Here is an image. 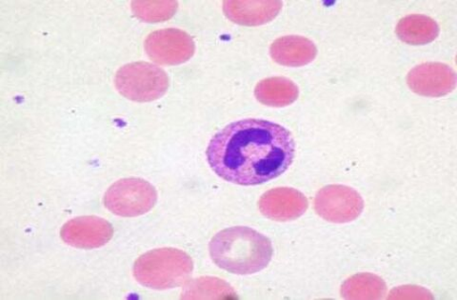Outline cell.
<instances>
[{"instance_id":"obj_1","label":"cell","mask_w":457,"mask_h":300,"mask_svg":"<svg viewBox=\"0 0 457 300\" xmlns=\"http://www.w3.org/2000/svg\"><path fill=\"white\" fill-rule=\"evenodd\" d=\"M207 159L224 180L253 186L277 179L292 165L295 143L283 126L263 120L227 125L211 139Z\"/></svg>"},{"instance_id":"obj_2","label":"cell","mask_w":457,"mask_h":300,"mask_svg":"<svg viewBox=\"0 0 457 300\" xmlns=\"http://www.w3.org/2000/svg\"><path fill=\"white\" fill-rule=\"evenodd\" d=\"M212 261L236 275H252L265 269L273 256V246L249 227L225 229L210 242Z\"/></svg>"},{"instance_id":"obj_3","label":"cell","mask_w":457,"mask_h":300,"mask_svg":"<svg viewBox=\"0 0 457 300\" xmlns=\"http://www.w3.org/2000/svg\"><path fill=\"white\" fill-rule=\"evenodd\" d=\"M191 256L180 250L163 248L142 254L134 266L137 282L154 290L179 288L192 276Z\"/></svg>"},{"instance_id":"obj_4","label":"cell","mask_w":457,"mask_h":300,"mask_svg":"<svg viewBox=\"0 0 457 300\" xmlns=\"http://www.w3.org/2000/svg\"><path fill=\"white\" fill-rule=\"evenodd\" d=\"M114 83L123 96L137 103L154 102L164 96L169 88L165 71L148 62L124 65L117 71Z\"/></svg>"},{"instance_id":"obj_5","label":"cell","mask_w":457,"mask_h":300,"mask_svg":"<svg viewBox=\"0 0 457 300\" xmlns=\"http://www.w3.org/2000/svg\"><path fill=\"white\" fill-rule=\"evenodd\" d=\"M154 186L141 179H124L111 186L105 194V206L120 217H138L156 204Z\"/></svg>"},{"instance_id":"obj_6","label":"cell","mask_w":457,"mask_h":300,"mask_svg":"<svg viewBox=\"0 0 457 300\" xmlns=\"http://www.w3.org/2000/svg\"><path fill=\"white\" fill-rule=\"evenodd\" d=\"M314 208L322 219L345 223L359 218L364 208L361 196L345 185H328L314 199Z\"/></svg>"},{"instance_id":"obj_7","label":"cell","mask_w":457,"mask_h":300,"mask_svg":"<svg viewBox=\"0 0 457 300\" xmlns=\"http://www.w3.org/2000/svg\"><path fill=\"white\" fill-rule=\"evenodd\" d=\"M195 46L187 33L170 28L155 31L145 41V51L150 59L162 65H179L188 62Z\"/></svg>"},{"instance_id":"obj_8","label":"cell","mask_w":457,"mask_h":300,"mask_svg":"<svg viewBox=\"0 0 457 300\" xmlns=\"http://www.w3.org/2000/svg\"><path fill=\"white\" fill-rule=\"evenodd\" d=\"M411 90L425 96H441L451 93L456 85L455 71L439 62H428L414 67L407 78Z\"/></svg>"},{"instance_id":"obj_9","label":"cell","mask_w":457,"mask_h":300,"mask_svg":"<svg viewBox=\"0 0 457 300\" xmlns=\"http://www.w3.org/2000/svg\"><path fill=\"white\" fill-rule=\"evenodd\" d=\"M264 216L277 221H288L302 217L307 211V197L293 188H277L265 193L259 203Z\"/></svg>"},{"instance_id":"obj_10","label":"cell","mask_w":457,"mask_h":300,"mask_svg":"<svg viewBox=\"0 0 457 300\" xmlns=\"http://www.w3.org/2000/svg\"><path fill=\"white\" fill-rule=\"evenodd\" d=\"M62 237L68 245L79 248L103 246L112 237V225L97 217H81L67 222Z\"/></svg>"},{"instance_id":"obj_11","label":"cell","mask_w":457,"mask_h":300,"mask_svg":"<svg viewBox=\"0 0 457 300\" xmlns=\"http://www.w3.org/2000/svg\"><path fill=\"white\" fill-rule=\"evenodd\" d=\"M271 59L283 66L300 67L311 63L318 54L314 43L303 37L287 36L270 46Z\"/></svg>"},{"instance_id":"obj_12","label":"cell","mask_w":457,"mask_h":300,"mask_svg":"<svg viewBox=\"0 0 457 300\" xmlns=\"http://www.w3.org/2000/svg\"><path fill=\"white\" fill-rule=\"evenodd\" d=\"M224 12L228 20L247 26L266 24L277 18L281 2H225Z\"/></svg>"},{"instance_id":"obj_13","label":"cell","mask_w":457,"mask_h":300,"mask_svg":"<svg viewBox=\"0 0 457 300\" xmlns=\"http://www.w3.org/2000/svg\"><path fill=\"white\" fill-rule=\"evenodd\" d=\"M254 95L264 105L285 107L295 102L298 97L297 86L286 78H270L256 85Z\"/></svg>"},{"instance_id":"obj_14","label":"cell","mask_w":457,"mask_h":300,"mask_svg":"<svg viewBox=\"0 0 457 300\" xmlns=\"http://www.w3.org/2000/svg\"><path fill=\"white\" fill-rule=\"evenodd\" d=\"M396 34L407 45L425 46L438 37L439 27L433 19L423 14H411L398 22Z\"/></svg>"},{"instance_id":"obj_15","label":"cell","mask_w":457,"mask_h":300,"mask_svg":"<svg viewBox=\"0 0 457 300\" xmlns=\"http://www.w3.org/2000/svg\"><path fill=\"white\" fill-rule=\"evenodd\" d=\"M134 11L137 17L149 22L163 21L173 16L177 3H134Z\"/></svg>"}]
</instances>
